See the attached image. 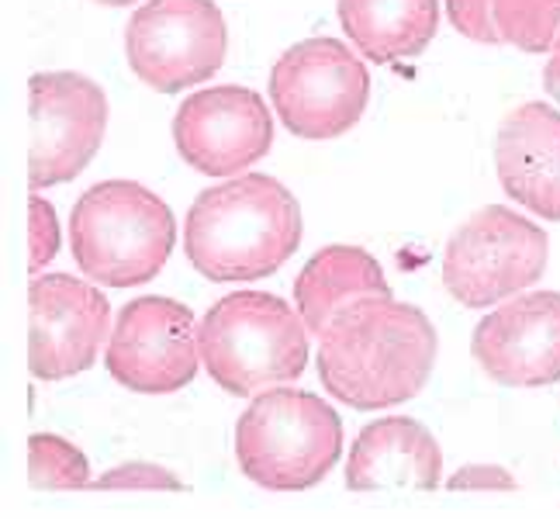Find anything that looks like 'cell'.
Masks as SVG:
<instances>
[{
  "mask_svg": "<svg viewBox=\"0 0 560 519\" xmlns=\"http://www.w3.org/2000/svg\"><path fill=\"white\" fill-rule=\"evenodd\" d=\"M436 364V330L416 305L392 295L360 298L318 336L326 392L360 413L416 399Z\"/></svg>",
  "mask_w": 560,
  "mask_h": 519,
  "instance_id": "obj_1",
  "label": "cell"
},
{
  "mask_svg": "<svg viewBox=\"0 0 560 519\" xmlns=\"http://www.w3.org/2000/svg\"><path fill=\"white\" fill-rule=\"evenodd\" d=\"M301 243L298 198L267 173H243L198 194L187 211L184 253L208 280H256L284 267Z\"/></svg>",
  "mask_w": 560,
  "mask_h": 519,
  "instance_id": "obj_2",
  "label": "cell"
},
{
  "mask_svg": "<svg viewBox=\"0 0 560 519\" xmlns=\"http://www.w3.org/2000/svg\"><path fill=\"white\" fill-rule=\"evenodd\" d=\"M174 243V211L136 181L94 184L70 211L77 267L107 288H139L153 280L166 267Z\"/></svg>",
  "mask_w": 560,
  "mask_h": 519,
  "instance_id": "obj_3",
  "label": "cell"
},
{
  "mask_svg": "<svg viewBox=\"0 0 560 519\" xmlns=\"http://www.w3.org/2000/svg\"><path fill=\"white\" fill-rule=\"evenodd\" d=\"M198 346L211 381L229 395H260L305 374L308 326L284 298L235 291L198 322Z\"/></svg>",
  "mask_w": 560,
  "mask_h": 519,
  "instance_id": "obj_4",
  "label": "cell"
},
{
  "mask_svg": "<svg viewBox=\"0 0 560 519\" xmlns=\"http://www.w3.org/2000/svg\"><path fill=\"white\" fill-rule=\"evenodd\" d=\"M342 423L336 408L298 388H267L235 423V461L249 482L305 492L336 468Z\"/></svg>",
  "mask_w": 560,
  "mask_h": 519,
  "instance_id": "obj_5",
  "label": "cell"
},
{
  "mask_svg": "<svg viewBox=\"0 0 560 519\" xmlns=\"http://www.w3.org/2000/svg\"><path fill=\"white\" fill-rule=\"evenodd\" d=\"M547 232L526 215L488 205L450 235L443 285L464 309H488L526 291L547 270Z\"/></svg>",
  "mask_w": 560,
  "mask_h": 519,
  "instance_id": "obj_6",
  "label": "cell"
},
{
  "mask_svg": "<svg viewBox=\"0 0 560 519\" xmlns=\"http://www.w3.org/2000/svg\"><path fill=\"white\" fill-rule=\"evenodd\" d=\"M371 73L339 38H305L270 70V101L291 136L336 139L360 122Z\"/></svg>",
  "mask_w": 560,
  "mask_h": 519,
  "instance_id": "obj_7",
  "label": "cell"
},
{
  "mask_svg": "<svg viewBox=\"0 0 560 519\" xmlns=\"http://www.w3.org/2000/svg\"><path fill=\"white\" fill-rule=\"evenodd\" d=\"M225 46V18L214 0H149L125 28L128 67L160 94H180L219 73Z\"/></svg>",
  "mask_w": 560,
  "mask_h": 519,
  "instance_id": "obj_8",
  "label": "cell"
},
{
  "mask_svg": "<svg viewBox=\"0 0 560 519\" xmlns=\"http://www.w3.org/2000/svg\"><path fill=\"white\" fill-rule=\"evenodd\" d=\"M28 187H56L73 181L97 157L107 97L101 86L83 73H35L28 80Z\"/></svg>",
  "mask_w": 560,
  "mask_h": 519,
  "instance_id": "obj_9",
  "label": "cell"
},
{
  "mask_svg": "<svg viewBox=\"0 0 560 519\" xmlns=\"http://www.w3.org/2000/svg\"><path fill=\"white\" fill-rule=\"evenodd\" d=\"M198 322L177 298L145 295L118 312L104 364L112 378L142 395L180 392L198 374Z\"/></svg>",
  "mask_w": 560,
  "mask_h": 519,
  "instance_id": "obj_10",
  "label": "cell"
},
{
  "mask_svg": "<svg viewBox=\"0 0 560 519\" xmlns=\"http://www.w3.org/2000/svg\"><path fill=\"white\" fill-rule=\"evenodd\" d=\"M112 305L107 298L70 274H46L28 288V367L38 381L83 374L97 360Z\"/></svg>",
  "mask_w": 560,
  "mask_h": 519,
  "instance_id": "obj_11",
  "label": "cell"
},
{
  "mask_svg": "<svg viewBox=\"0 0 560 519\" xmlns=\"http://www.w3.org/2000/svg\"><path fill=\"white\" fill-rule=\"evenodd\" d=\"M174 142L184 163L205 177H232L270 153L273 118L249 86H211L177 107Z\"/></svg>",
  "mask_w": 560,
  "mask_h": 519,
  "instance_id": "obj_12",
  "label": "cell"
},
{
  "mask_svg": "<svg viewBox=\"0 0 560 519\" xmlns=\"http://www.w3.org/2000/svg\"><path fill=\"white\" fill-rule=\"evenodd\" d=\"M481 371L509 388L560 381V295L533 291L488 312L470 339Z\"/></svg>",
  "mask_w": 560,
  "mask_h": 519,
  "instance_id": "obj_13",
  "label": "cell"
},
{
  "mask_svg": "<svg viewBox=\"0 0 560 519\" xmlns=\"http://www.w3.org/2000/svg\"><path fill=\"white\" fill-rule=\"evenodd\" d=\"M494 166L515 205L560 222V112L544 101L512 107L494 136Z\"/></svg>",
  "mask_w": 560,
  "mask_h": 519,
  "instance_id": "obj_14",
  "label": "cell"
},
{
  "mask_svg": "<svg viewBox=\"0 0 560 519\" xmlns=\"http://www.w3.org/2000/svg\"><path fill=\"white\" fill-rule=\"evenodd\" d=\"M443 453L422 423L405 416H387L368 423L350 450L347 488L350 492H384L416 488L429 492L440 485Z\"/></svg>",
  "mask_w": 560,
  "mask_h": 519,
  "instance_id": "obj_15",
  "label": "cell"
},
{
  "mask_svg": "<svg viewBox=\"0 0 560 519\" xmlns=\"http://www.w3.org/2000/svg\"><path fill=\"white\" fill-rule=\"evenodd\" d=\"M392 295L377 260L360 246L318 250L294 280V305L308 333L322 336L329 322L360 298Z\"/></svg>",
  "mask_w": 560,
  "mask_h": 519,
  "instance_id": "obj_16",
  "label": "cell"
},
{
  "mask_svg": "<svg viewBox=\"0 0 560 519\" xmlns=\"http://www.w3.org/2000/svg\"><path fill=\"white\" fill-rule=\"evenodd\" d=\"M339 25L374 62L416 59L440 28L436 0H339Z\"/></svg>",
  "mask_w": 560,
  "mask_h": 519,
  "instance_id": "obj_17",
  "label": "cell"
},
{
  "mask_svg": "<svg viewBox=\"0 0 560 519\" xmlns=\"http://www.w3.org/2000/svg\"><path fill=\"white\" fill-rule=\"evenodd\" d=\"M494 25L505 46L550 53L560 35V0H494Z\"/></svg>",
  "mask_w": 560,
  "mask_h": 519,
  "instance_id": "obj_18",
  "label": "cell"
},
{
  "mask_svg": "<svg viewBox=\"0 0 560 519\" xmlns=\"http://www.w3.org/2000/svg\"><path fill=\"white\" fill-rule=\"evenodd\" d=\"M28 485L32 488H88L91 461L83 450L56 432H32L28 437Z\"/></svg>",
  "mask_w": 560,
  "mask_h": 519,
  "instance_id": "obj_19",
  "label": "cell"
},
{
  "mask_svg": "<svg viewBox=\"0 0 560 519\" xmlns=\"http://www.w3.org/2000/svg\"><path fill=\"white\" fill-rule=\"evenodd\" d=\"M446 18L464 38L502 46L499 25H494V0H446Z\"/></svg>",
  "mask_w": 560,
  "mask_h": 519,
  "instance_id": "obj_20",
  "label": "cell"
},
{
  "mask_svg": "<svg viewBox=\"0 0 560 519\" xmlns=\"http://www.w3.org/2000/svg\"><path fill=\"white\" fill-rule=\"evenodd\" d=\"M59 250V222L56 208L42 198L28 201V270L42 274V267L49 264Z\"/></svg>",
  "mask_w": 560,
  "mask_h": 519,
  "instance_id": "obj_21",
  "label": "cell"
},
{
  "mask_svg": "<svg viewBox=\"0 0 560 519\" xmlns=\"http://www.w3.org/2000/svg\"><path fill=\"white\" fill-rule=\"evenodd\" d=\"M94 488H163V492H180L184 482L177 478L174 471H166L160 464H149V461H132V464H121L115 471L101 474L97 482H91Z\"/></svg>",
  "mask_w": 560,
  "mask_h": 519,
  "instance_id": "obj_22",
  "label": "cell"
},
{
  "mask_svg": "<svg viewBox=\"0 0 560 519\" xmlns=\"http://www.w3.org/2000/svg\"><path fill=\"white\" fill-rule=\"evenodd\" d=\"M446 488H454V492H481V488H491V492H512V488H520L515 485V478L499 468V464H470L464 471H457L454 478L446 482Z\"/></svg>",
  "mask_w": 560,
  "mask_h": 519,
  "instance_id": "obj_23",
  "label": "cell"
},
{
  "mask_svg": "<svg viewBox=\"0 0 560 519\" xmlns=\"http://www.w3.org/2000/svg\"><path fill=\"white\" fill-rule=\"evenodd\" d=\"M544 86H547V94L553 101H560V35H557L553 49H550V62H547V70H544Z\"/></svg>",
  "mask_w": 560,
  "mask_h": 519,
  "instance_id": "obj_24",
  "label": "cell"
},
{
  "mask_svg": "<svg viewBox=\"0 0 560 519\" xmlns=\"http://www.w3.org/2000/svg\"><path fill=\"white\" fill-rule=\"evenodd\" d=\"M97 4H104V8H128V4H136V0H97Z\"/></svg>",
  "mask_w": 560,
  "mask_h": 519,
  "instance_id": "obj_25",
  "label": "cell"
}]
</instances>
